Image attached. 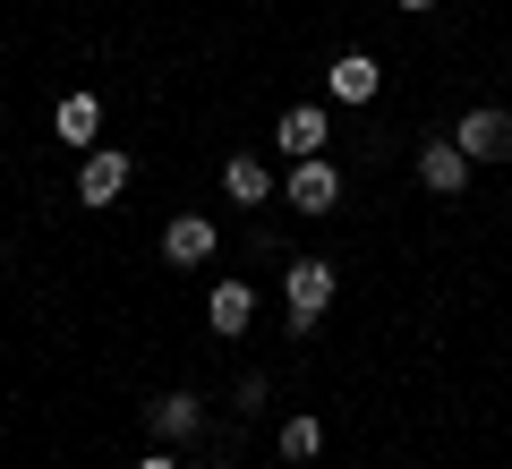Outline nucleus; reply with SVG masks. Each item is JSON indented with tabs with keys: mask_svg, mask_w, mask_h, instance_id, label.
Listing matches in <instances>:
<instances>
[{
	"mask_svg": "<svg viewBox=\"0 0 512 469\" xmlns=\"http://www.w3.org/2000/svg\"><path fill=\"white\" fill-rule=\"evenodd\" d=\"M274 145H282V163H308V154H325V145H333V120L316 103H291L274 120Z\"/></svg>",
	"mask_w": 512,
	"mask_h": 469,
	"instance_id": "5",
	"label": "nucleus"
},
{
	"mask_svg": "<svg viewBox=\"0 0 512 469\" xmlns=\"http://www.w3.org/2000/svg\"><path fill=\"white\" fill-rule=\"evenodd\" d=\"M325 307H333V265L325 256H291V273H282V316H291V333H316Z\"/></svg>",
	"mask_w": 512,
	"mask_h": 469,
	"instance_id": "1",
	"label": "nucleus"
},
{
	"mask_svg": "<svg viewBox=\"0 0 512 469\" xmlns=\"http://www.w3.org/2000/svg\"><path fill=\"white\" fill-rule=\"evenodd\" d=\"M52 128H60V137L77 145V154H94V137H103V103H94V94H60Z\"/></svg>",
	"mask_w": 512,
	"mask_h": 469,
	"instance_id": "12",
	"label": "nucleus"
},
{
	"mask_svg": "<svg viewBox=\"0 0 512 469\" xmlns=\"http://www.w3.org/2000/svg\"><path fill=\"white\" fill-rule=\"evenodd\" d=\"M453 145L470 154V163H512V111H495V103L461 111V120H453Z\"/></svg>",
	"mask_w": 512,
	"mask_h": 469,
	"instance_id": "2",
	"label": "nucleus"
},
{
	"mask_svg": "<svg viewBox=\"0 0 512 469\" xmlns=\"http://www.w3.org/2000/svg\"><path fill=\"white\" fill-rule=\"evenodd\" d=\"M325 94H333V103H350V111L376 103V94H384V60H376V52H342V60L325 69Z\"/></svg>",
	"mask_w": 512,
	"mask_h": 469,
	"instance_id": "7",
	"label": "nucleus"
},
{
	"mask_svg": "<svg viewBox=\"0 0 512 469\" xmlns=\"http://www.w3.org/2000/svg\"><path fill=\"white\" fill-rule=\"evenodd\" d=\"M282 197H291V214H333V205H342V171H333L325 154H308V163H291V188H282Z\"/></svg>",
	"mask_w": 512,
	"mask_h": 469,
	"instance_id": "6",
	"label": "nucleus"
},
{
	"mask_svg": "<svg viewBox=\"0 0 512 469\" xmlns=\"http://www.w3.org/2000/svg\"><path fill=\"white\" fill-rule=\"evenodd\" d=\"M393 9H410V18H427V9H436V0H393Z\"/></svg>",
	"mask_w": 512,
	"mask_h": 469,
	"instance_id": "15",
	"label": "nucleus"
},
{
	"mask_svg": "<svg viewBox=\"0 0 512 469\" xmlns=\"http://www.w3.org/2000/svg\"><path fill=\"white\" fill-rule=\"evenodd\" d=\"M222 197H231V205H274V171H265V154H231V163H222Z\"/></svg>",
	"mask_w": 512,
	"mask_h": 469,
	"instance_id": "11",
	"label": "nucleus"
},
{
	"mask_svg": "<svg viewBox=\"0 0 512 469\" xmlns=\"http://www.w3.org/2000/svg\"><path fill=\"white\" fill-rule=\"evenodd\" d=\"M470 154H461V145L453 137H427L419 145V188H427V197H461V188H470Z\"/></svg>",
	"mask_w": 512,
	"mask_h": 469,
	"instance_id": "4",
	"label": "nucleus"
},
{
	"mask_svg": "<svg viewBox=\"0 0 512 469\" xmlns=\"http://www.w3.org/2000/svg\"><path fill=\"white\" fill-rule=\"evenodd\" d=\"M163 256H171V265H214V256H222V231H214L205 214H171Z\"/></svg>",
	"mask_w": 512,
	"mask_h": 469,
	"instance_id": "9",
	"label": "nucleus"
},
{
	"mask_svg": "<svg viewBox=\"0 0 512 469\" xmlns=\"http://www.w3.org/2000/svg\"><path fill=\"white\" fill-rule=\"evenodd\" d=\"M128 180H137V163H128L120 145H94L86 163H77V205H120Z\"/></svg>",
	"mask_w": 512,
	"mask_h": 469,
	"instance_id": "3",
	"label": "nucleus"
},
{
	"mask_svg": "<svg viewBox=\"0 0 512 469\" xmlns=\"http://www.w3.org/2000/svg\"><path fill=\"white\" fill-rule=\"evenodd\" d=\"M205 325H214V333H222V342H239V333H248V325H256V290H248V282H239V273H222V282H214V290H205Z\"/></svg>",
	"mask_w": 512,
	"mask_h": 469,
	"instance_id": "8",
	"label": "nucleus"
},
{
	"mask_svg": "<svg viewBox=\"0 0 512 469\" xmlns=\"http://www.w3.org/2000/svg\"><path fill=\"white\" fill-rule=\"evenodd\" d=\"M197 427H205V401H197V393H163V401H146V435H154V444H188Z\"/></svg>",
	"mask_w": 512,
	"mask_h": 469,
	"instance_id": "10",
	"label": "nucleus"
},
{
	"mask_svg": "<svg viewBox=\"0 0 512 469\" xmlns=\"http://www.w3.org/2000/svg\"><path fill=\"white\" fill-rule=\"evenodd\" d=\"M137 469H180V461H171V452H146V461H137Z\"/></svg>",
	"mask_w": 512,
	"mask_h": 469,
	"instance_id": "14",
	"label": "nucleus"
},
{
	"mask_svg": "<svg viewBox=\"0 0 512 469\" xmlns=\"http://www.w3.org/2000/svg\"><path fill=\"white\" fill-rule=\"evenodd\" d=\"M274 444H282V461H299V469H308L316 452H325V418H316V410H291V418H282V435H274Z\"/></svg>",
	"mask_w": 512,
	"mask_h": 469,
	"instance_id": "13",
	"label": "nucleus"
}]
</instances>
